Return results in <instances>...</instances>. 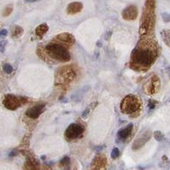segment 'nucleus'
I'll list each match as a JSON object with an SVG mask.
<instances>
[{"label": "nucleus", "mask_w": 170, "mask_h": 170, "mask_svg": "<svg viewBox=\"0 0 170 170\" xmlns=\"http://www.w3.org/2000/svg\"><path fill=\"white\" fill-rule=\"evenodd\" d=\"M157 51L155 44L147 40H140L131 54L130 67L135 70H146L156 61Z\"/></svg>", "instance_id": "1"}, {"label": "nucleus", "mask_w": 170, "mask_h": 170, "mask_svg": "<svg viewBox=\"0 0 170 170\" xmlns=\"http://www.w3.org/2000/svg\"><path fill=\"white\" fill-rule=\"evenodd\" d=\"M155 23V0H146L141 18L140 33L146 35L151 32Z\"/></svg>", "instance_id": "2"}, {"label": "nucleus", "mask_w": 170, "mask_h": 170, "mask_svg": "<svg viewBox=\"0 0 170 170\" xmlns=\"http://www.w3.org/2000/svg\"><path fill=\"white\" fill-rule=\"evenodd\" d=\"M45 51L50 58L61 62H67L71 60V54L67 47L54 40L46 45Z\"/></svg>", "instance_id": "3"}, {"label": "nucleus", "mask_w": 170, "mask_h": 170, "mask_svg": "<svg viewBox=\"0 0 170 170\" xmlns=\"http://www.w3.org/2000/svg\"><path fill=\"white\" fill-rule=\"evenodd\" d=\"M141 103L139 98L134 95H128L122 100L120 108L123 113L134 116V114H137L138 111L140 110Z\"/></svg>", "instance_id": "4"}, {"label": "nucleus", "mask_w": 170, "mask_h": 170, "mask_svg": "<svg viewBox=\"0 0 170 170\" xmlns=\"http://www.w3.org/2000/svg\"><path fill=\"white\" fill-rule=\"evenodd\" d=\"M28 101V99L25 96H16L14 95H7L4 96L3 104L4 107L10 111H15L21 106L25 105Z\"/></svg>", "instance_id": "5"}, {"label": "nucleus", "mask_w": 170, "mask_h": 170, "mask_svg": "<svg viewBox=\"0 0 170 170\" xmlns=\"http://www.w3.org/2000/svg\"><path fill=\"white\" fill-rule=\"evenodd\" d=\"M76 76V73L71 66H66L59 69L57 72V78L61 83H71Z\"/></svg>", "instance_id": "6"}, {"label": "nucleus", "mask_w": 170, "mask_h": 170, "mask_svg": "<svg viewBox=\"0 0 170 170\" xmlns=\"http://www.w3.org/2000/svg\"><path fill=\"white\" fill-rule=\"evenodd\" d=\"M83 128L78 123H72L68 126L65 132V136L67 140H76L83 134Z\"/></svg>", "instance_id": "7"}, {"label": "nucleus", "mask_w": 170, "mask_h": 170, "mask_svg": "<svg viewBox=\"0 0 170 170\" xmlns=\"http://www.w3.org/2000/svg\"><path fill=\"white\" fill-rule=\"evenodd\" d=\"M22 153L26 156L25 170H40V162L36 157L29 152L22 151Z\"/></svg>", "instance_id": "8"}, {"label": "nucleus", "mask_w": 170, "mask_h": 170, "mask_svg": "<svg viewBox=\"0 0 170 170\" xmlns=\"http://www.w3.org/2000/svg\"><path fill=\"white\" fill-rule=\"evenodd\" d=\"M152 137V133L148 130V131H145L143 132L142 134H140L138 137L137 139L134 140V142L133 143V150H139L140 149L142 146H143L145 144H146L151 139Z\"/></svg>", "instance_id": "9"}, {"label": "nucleus", "mask_w": 170, "mask_h": 170, "mask_svg": "<svg viewBox=\"0 0 170 170\" xmlns=\"http://www.w3.org/2000/svg\"><path fill=\"white\" fill-rule=\"evenodd\" d=\"M44 107L45 104L44 103L37 104L35 106L27 109V111H26V116L32 119H36L44 112Z\"/></svg>", "instance_id": "10"}, {"label": "nucleus", "mask_w": 170, "mask_h": 170, "mask_svg": "<svg viewBox=\"0 0 170 170\" xmlns=\"http://www.w3.org/2000/svg\"><path fill=\"white\" fill-rule=\"evenodd\" d=\"M160 81L157 76H152L151 79L148 81V83L145 85V92L149 95H153L159 89Z\"/></svg>", "instance_id": "11"}, {"label": "nucleus", "mask_w": 170, "mask_h": 170, "mask_svg": "<svg viewBox=\"0 0 170 170\" xmlns=\"http://www.w3.org/2000/svg\"><path fill=\"white\" fill-rule=\"evenodd\" d=\"M107 158L103 155L96 156L91 163V169L92 170H102L107 166Z\"/></svg>", "instance_id": "12"}, {"label": "nucleus", "mask_w": 170, "mask_h": 170, "mask_svg": "<svg viewBox=\"0 0 170 170\" xmlns=\"http://www.w3.org/2000/svg\"><path fill=\"white\" fill-rule=\"evenodd\" d=\"M122 16L126 20H134L138 16V9L134 5H130L123 9Z\"/></svg>", "instance_id": "13"}, {"label": "nucleus", "mask_w": 170, "mask_h": 170, "mask_svg": "<svg viewBox=\"0 0 170 170\" xmlns=\"http://www.w3.org/2000/svg\"><path fill=\"white\" fill-rule=\"evenodd\" d=\"M54 41L66 46L67 48L69 46H72L74 43V37L69 33H61L54 37Z\"/></svg>", "instance_id": "14"}, {"label": "nucleus", "mask_w": 170, "mask_h": 170, "mask_svg": "<svg viewBox=\"0 0 170 170\" xmlns=\"http://www.w3.org/2000/svg\"><path fill=\"white\" fill-rule=\"evenodd\" d=\"M132 130H133V124L132 123H130V124H128V126H126L125 128H121L117 132V137H118V139H120L122 140H126L131 134Z\"/></svg>", "instance_id": "15"}, {"label": "nucleus", "mask_w": 170, "mask_h": 170, "mask_svg": "<svg viewBox=\"0 0 170 170\" xmlns=\"http://www.w3.org/2000/svg\"><path fill=\"white\" fill-rule=\"evenodd\" d=\"M83 9V4L79 2H73L68 4L66 8V12L70 15H75L77 13H79Z\"/></svg>", "instance_id": "16"}, {"label": "nucleus", "mask_w": 170, "mask_h": 170, "mask_svg": "<svg viewBox=\"0 0 170 170\" xmlns=\"http://www.w3.org/2000/svg\"><path fill=\"white\" fill-rule=\"evenodd\" d=\"M48 30H49L48 25L45 24V23H43V24L39 25L38 27H37L36 30H35V34H36V36L38 37L39 38H41V37H44V35L48 32Z\"/></svg>", "instance_id": "17"}, {"label": "nucleus", "mask_w": 170, "mask_h": 170, "mask_svg": "<svg viewBox=\"0 0 170 170\" xmlns=\"http://www.w3.org/2000/svg\"><path fill=\"white\" fill-rule=\"evenodd\" d=\"M161 36L165 44L170 47V30L164 29L161 32Z\"/></svg>", "instance_id": "18"}, {"label": "nucleus", "mask_w": 170, "mask_h": 170, "mask_svg": "<svg viewBox=\"0 0 170 170\" xmlns=\"http://www.w3.org/2000/svg\"><path fill=\"white\" fill-rule=\"evenodd\" d=\"M61 166L63 168L64 170H71V161L70 157H64L60 162Z\"/></svg>", "instance_id": "19"}, {"label": "nucleus", "mask_w": 170, "mask_h": 170, "mask_svg": "<svg viewBox=\"0 0 170 170\" xmlns=\"http://www.w3.org/2000/svg\"><path fill=\"white\" fill-rule=\"evenodd\" d=\"M23 33V29L20 26H15L12 29V37L15 38H18L22 35Z\"/></svg>", "instance_id": "20"}, {"label": "nucleus", "mask_w": 170, "mask_h": 170, "mask_svg": "<svg viewBox=\"0 0 170 170\" xmlns=\"http://www.w3.org/2000/svg\"><path fill=\"white\" fill-rule=\"evenodd\" d=\"M153 136H154L155 140H157V141H162L164 140V135H163V134L162 133L161 131H158V130H157V131L154 132Z\"/></svg>", "instance_id": "21"}, {"label": "nucleus", "mask_w": 170, "mask_h": 170, "mask_svg": "<svg viewBox=\"0 0 170 170\" xmlns=\"http://www.w3.org/2000/svg\"><path fill=\"white\" fill-rule=\"evenodd\" d=\"M13 67H12V66L9 64V63H6V64H4V66H3V71L5 72L6 74H10L11 72H13Z\"/></svg>", "instance_id": "22"}, {"label": "nucleus", "mask_w": 170, "mask_h": 170, "mask_svg": "<svg viewBox=\"0 0 170 170\" xmlns=\"http://www.w3.org/2000/svg\"><path fill=\"white\" fill-rule=\"evenodd\" d=\"M12 11H13V5H8L4 10V12H3V16H9V15L12 13Z\"/></svg>", "instance_id": "23"}, {"label": "nucleus", "mask_w": 170, "mask_h": 170, "mask_svg": "<svg viewBox=\"0 0 170 170\" xmlns=\"http://www.w3.org/2000/svg\"><path fill=\"white\" fill-rule=\"evenodd\" d=\"M119 155H120L119 149L116 148V147L113 148V149H112V152H111V158H112V159H116V158H117V157H119Z\"/></svg>", "instance_id": "24"}, {"label": "nucleus", "mask_w": 170, "mask_h": 170, "mask_svg": "<svg viewBox=\"0 0 170 170\" xmlns=\"http://www.w3.org/2000/svg\"><path fill=\"white\" fill-rule=\"evenodd\" d=\"M157 101L154 100V99H149V102H148V107L150 110H153L154 108L156 107L157 106Z\"/></svg>", "instance_id": "25"}, {"label": "nucleus", "mask_w": 170, "mask_h": 170, "mask_svg": "<svg viewBox=\"0 0 170 170\" xmlns=\"http://www.w3.org/2000/svg\"><path fill=\"white\" fill-rule=\"evenodd\" d=\"M90 111H91V109L90 107H87L84 111H83V114H82V116H83V118H87L89 115H90Z\"/></svg>", "instance_id": "26"}, {"label": "nucleus", "mask_w": 170, "mask_h": 170, "mask_svg": "<svg viewBox=\"0 0 170 170\" xmlns=\"http://www.w3.org/2000/svg\"><path fill=\"white\" fill-rule=\"evenodd\" d=\"M162 18L165 22H169L170 21V15L168 13H162Z\"/></svg>", "instance_id": "27"}, {"label": "nucleus", "mask_w": 170, "mask_h": 170, "mask_svg": "<svg viewBox=\"0 0 170 170\" xmlns=\"http://www.w3.org/2000/svg\"><path fill=\"white\" fill-rule=\"evenodd\" d=\"M6 44H7V41H5V40L0 41V51L1 52H4V51Z\"/></svg>", "instance_id": "28"}, {"label": "nucleus", "mask_w": 170, "mask_h": 170, "mask_svg": "<svg viewBox=\"0 0 170 170\" xmlns=\"http://www.w3.org/2000/svg\"><path fill=\"white\" fill-rule=\"evenodd\" d=\"M8 34V32L7 30H1L0 31V37H4Z\"/></svg>", "instance_id": "29"}, {"label": "nucleus", "mask_w": 170, "mask_h": 170, "mask_svg": "<svg viewBox=\"0 0 170 170\" xmlns=\"http://www.w3.org/2000/svg\"><path fill=\"white\" fill-rule=\"evenodd\" d=\"M18 154V151L17 150H13L12 152L9 153V157H15Z\"/></svg>", "instance_id": "30"}, {"label": "nucleus", "mask_w": 170, "mask_h": 170, "mask_svg": "<svg viewBox=\"0 0 170 170\" xmlns=\"http://www.w3.org/2000/svg\"><path fill=\"white\" fill-rule=\"evenodd\" d=\"M166 72H168V74L169 75L170 77V66H168V67L166 68Z\"/></svg>", "instance_id": "31"}, {"label": "nucleus", "mask_w": 170, "mask_h": 170, "mask_svg": "<svg viewBox=\"0 0 170 170\" xmlns=\"http://www.w3.org/2000/svg\"><path fill=\"white\" fill-rule=\"evenodd\" d=\"M27 3H33V2H36L37 0H25Z\"/></svg>", "instance_id": "32"}, {"label": "nucleus", "mask_w": 170, "mask_h": 170, "mask_svg": "<svg viewBox=\"0 0 170 170\" xmlns=\"http://www.w3.org/2000/svg\"><path fill=\"white\" fill-rule=\"evenodd\" d=\"M98 45H99V46H101V44H100V42H98Z\"/></svg>", "instance_id": "33"}]
</instances>
